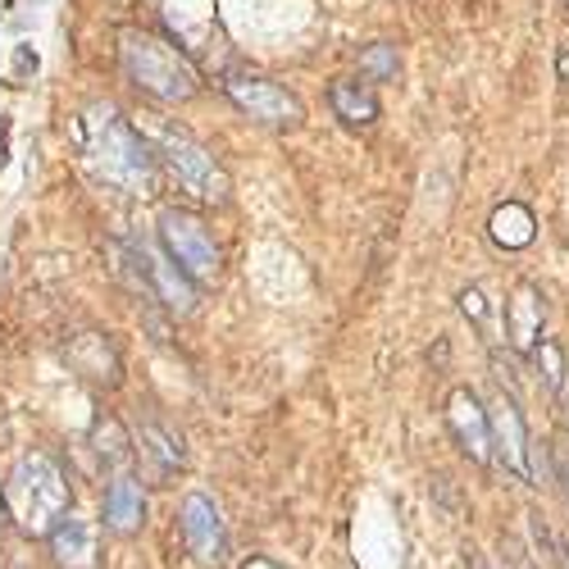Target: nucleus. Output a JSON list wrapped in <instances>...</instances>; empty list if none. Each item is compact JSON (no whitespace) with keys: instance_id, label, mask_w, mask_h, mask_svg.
<instances>
[{"instance_id":"obj_1","label":"nucleus","mask_w":569,"mask_h":569,"mask_svg":"<svg viewBox=\"0 0 569 569\" xmlns=\"http://www.w3.org/2000/svg\"><path fill=\"white\" fill-rule=\"evenodd\" d=\"M0 501H6V510L19 525V533L51 538L69 519V479H64V469L46 451H32V456H23L10 469Z\"/></svg>"},{"instance_id":"obj_2","label":"nucleus","mask_w":569,"mask_h":569,"mask_svg":"<svg viewBox=\"0 0 569 569\" xmlns=\"http://www.w3.org/2000/svg\"><path fill=\"white\" fill-rule=\"evenodd\" d=\"M82 151L91 160L110 187L128 197H147L151 192V178H156V160L147 151V141H141L110 106L106 110H91V119L82 123Z\"/></svg>"},{"instance_id":"obj_3","label":"nucleus","mask_w":569,"mask_h":569,"mask_svg":"<svg viewBox=\"0 0 569 569\" xmlns=\"http://www.w3.org/2000/svg\"><path fill=\"white\" fill-rule=\"evenodd\" d=\"M119 60H123V73L151 91L160 101H187L197 91V69L187 60L173 41L164 37H151L141 28H123L119 32Z\"/></svg>"},{"instance_id":"obj_4","label":"nucleus","mask_w":569,"mask_h":569,"mask_svg":"<svg viewBox=\"0 0 569 569\" xmlns=\"http://www.w3.org/2000/svg\"><path fill=\"white\" fill-rule=\"evenodd\" d=\"M160 242L192 282H210L219 273V247L192 210H160Z\"/></svg>"},{"instance_id":"obj_5","label":"nucleus","mask_w":569,"mask_h":569,"mask_svg":"<svg viewBox=\"0 0 569 569\" xmlns=\"http://www.w3.org/2000/svg\"><path fill=\"white\" fill-rule=\"evenodd\" d=\"M169 173L178 178L182 192H192L197 201H228V178L223 169L214 164V156L206 147H197L192 137H164V147H160Z\"/></svg>"},{"instance_id":"obj_6","label":"nucleus","mask_w":569,"mask_h":569,"mask_svg":"<svg viewBox=\"0 0 569 569\" xmlns=\"http://www.w3.org/2000/svg\"><path fill=\"white\" fill-rule=\"evenodd\" d=\"M223 91H228V101L237 110H247L251 119L260 123H301V101L292 97V91H282L278 82L269 78H256V73H228L223 78Z\"/></svg>"},{"instance_id":"obj_7","label":"nucleus","mask_w":569,"mask_h":569,"mask_svg":"<svg viewBox=\"0 0 569 569\" xmlns=\"http://www.w3.org/2000/svg\"><path fill=\"white\" fill-rule=\"evenodd\" d=\"M488 415H492V451H497V460L515 473L519 483H533V438H529V423H525L519 401L501 392Z\"/></svg>"},{"instance_id":"obj_8","label":"nucleus","mask_w":569,"mask_h":569,"mask_svg":"<svg viewBox=\"0 0 569 569\" xmlns=\"http://www.w3.org/2000/svg\"><path fill=\"white\" fill-rule=\"evenodd\" d=\"M447 423L460 442V451L473 460V465H492V415L483 410V401L473 397L469 388H456L447 397Z\"/></svg>"},{"instance_id":"obj_9","label":"nucleus","mask_w":569,"mask_h":569,"mask_svg":"<svg viewBox=\"0 0 569 569\" xmlns=\"http://www.w3.org/2000/svg\"><path fill=\"white\" fill-rule=\"evenodd\" d=\"M128 256H132L137 269H141V292H147V297L164 301L173 315H192V310H197V282L187 278L178 264L160 260V256L147 251V247H132Z\"/></svg>"},{"instance_id":"obj_10","label":"nucleus","mask_w":569,"mask_h":569,"mask_svg":"<svg viewBox=\"0 0 569 569\" xmlns=\"http://www.w3.org/2000/svg\"><path fill=\"white\" fill-rule=\"evenodd\" d=\"M178 519H182V542H187V551H192L197 560H206V565L223 560L228 538H223V519H219V510H214L210 497H197V492H192V497L182 501Z\"/></svg>"},{"instance_id":"obj_11","label":"nucleus","mask_w":569,"mask_h":569,"mask_svg":"<svg viewBox=\"0 0 569 569\" xmlns=\"http://www.w3.org/2000/svg\"><path fill=\"white\" fill-rule=\"evenodd\" d=\"M542 323H547V306L533 282H519L506 301V338L519 356H533L542 347Z\"/></svg>"},{"instance_id":"obj_12","label":"nucleus","mask_w":569,"mask_h":569,"mask_svg":"<svg viewBox=\"0 0 569 569\" xmlns=\"http://www.w3.org/2000/svg\"><path fill=\"white\" fill-rule=\"evenodd\" d=\"M51 551L64 569H97V529L87 519L69 515L64 525L51 533Z\"/></svg>"},{"instance_id":"obj_13","label":"nucleus","mask_w":569,"mask_h":569,"mask_svg":"<svg viewBox=\"0 0 569 569\" xmlns=\"http://www.w3.org/2000/svg\"><path fill=\"white\" fill-rule=\"evenodd\" d=\"M488 232H492V242H497L501 251H525V247H533V237H538V219H533L529 206L506 201V206L492 210Z\"/></svg>"},{"instance_id":"obj_14","label":"nucleus","mask_w":569,"mask_h":569,"mask_svg":"<svg viewBox=\"0 0 569 569\" xmlns=\"http://www.w3.org/2000/svg\"><path fill=\"white\" fill-rule=\"evenodd\" d=\"M141 519H147V497H141V483L119 473V479L106 488V525L114 533H132V529H141Z\"/></svg>"},{"instance_id":"obj_15","label":"nucleus","mask_w":569,"mask_h":569,"mask_svg":"<svg viewBox=\"0 0 569 569\" xmlns=\"http://www.w3.org/2000/svg\"><path fill=\"white\" fill-rule=\"evenodd\" d=\"M328 106H333V114L351 128H365V123L378 119V97L356 78H338L333 87H328Z\"/></svg>"},{"instance_id":"obj_16","label":"nucleus","mask_w":569,"mask_h":569,"mask_svg":"<svg viewBox=\"0 0 569 569\" xmlns=\"http://www.w3.org/2000/svg\"><path fill=\"white\" fill-rule=\"evenodd\" d=\"M91 447H97L110 465H123L128 460V433L119 419H97V429H91Z\"/></svg>"},{"instance_id":"obj_17","label":"nucleus","mask_w":569,"mask_h":569,"mask_svg":"<svg viewBox=\"0 0 569 569\" xmlns=\"http://www.w3.org/2000/svg\"><path fill=\"white\" fill-rule=\"evenodd\" d=\"M141 456L160 460V473H169V469L182 465V447H173V438H169L164 429H156V423H147V429H141Z\"/></svg>"},{"instance_id":"obj_18","label":"nucleus","mask_w":569,"mask_h":569,"mask_svg":"<svg viewBox=\"0 0 569 569\" xmlns=\"http://www.w3.org/2000/svg\"><path fill=\"white\" fill-rule=\"evenodd\" d=\"M360 73L373 78V82H388L397 73V46L378 41V46H369V51H360Z\"/></svg>"},{"instance_id":"obj_19","label":"nucleus","mask_w":569,"mask_h":569,"mask_svg":"<svg viewBox=\"0 0 569 569\" xmlns=\"http://www.w3.org/2000/svg\"><path fill=\"white\" fill-rule=\"evenodd\" d=\"M533 356H538V369H542V378H547V388L560 392V383H565V347H560L556 338H542V347H538Z\"/></svg>"},{"instance_id":"obj_20","label":"nucleus","mask_w":569,"mask_h":569,"mask_svg":"<svg viewBox=\"0 0 569 569\" xmlns=\"http://www.w3.org/2000/svg\"><path fill=\"white\" fill-rule=\"evenodd\" d=\"M460 310H465L469 319H483V315H488V306H483V292H479V288L460 292Z\"/></svg>"},{"instance_id":"obj_21","label":"nucleus","mask_w":569,"mask_h":569,"mask_svg":"<svg viewBox=\"0 0 569 569\" xmlns=\"http://www.w3.org/2000/svg\"><path fill=\"white\" fill-rule=\"evenodd\" d=\"M242 569H282V565H278V560H269V556H251Z\"/></svg>"},{"instance_id":"obj_22","label":"nucleus","mask_w":569,"mask_h":569,"mask_svg":"<svg viewBox=\"0 0 569 569\" xmlns=\"http://www.w3.org/2000/svg\"><path fill=\"white\" fill-rule=\"evenodd\" d=\"M560 78L569 82V51H560Z\"/></svg>"},{"instance_id":"obj_23","label":"nucleus","mask_w":569,"mask_h":569,"mask_svg":"<svg viewBox=\"0 0 569 569\" xmlns=\"http://www.w3.org/2000/svg\"><path fill=\"white\" fill-rule=\"evenodd\" d=\"M473 569H483V565H479V560H473Z\"/></svg>"},{"instance_id":"obj_24","label":"nucleus","mask_w":569,"mask_h":569,"mask_svg":"<svg viewBox=\"0 0 569 569\" xmlns=\"http://www.w3.org/2000/svg\"><path fill=\"white\" fill-rule=\"evenodd\" d=\"M565 479H569V465H565Z\"/></svg>"},{"instance_id":"obj_25","label":"nucleus","mask_w":569,"mask_h":569,"mask_svg":"<svg viewBox=\"0 0 569 569\" xmlns=\"http://www.w3.org/2000/svg\"><path fill=\"white\" fill-rule=\"evenodd\" d=\"M565 6H569V0H565Z\"/></svg>"},{"instance_id":"obj_26","label":"nucleus","mask_w":569,"mask_h":569,"mask_svg":"<svg viewBox=\"0 0 569 569\" xmlns=\"http://www.w3.org/2000/svg\"><path fill=\"white\" fill-rule=\"evenodd\" d=\"M565 556H569V551H565Z\"/></svg>"}]
</instances>
